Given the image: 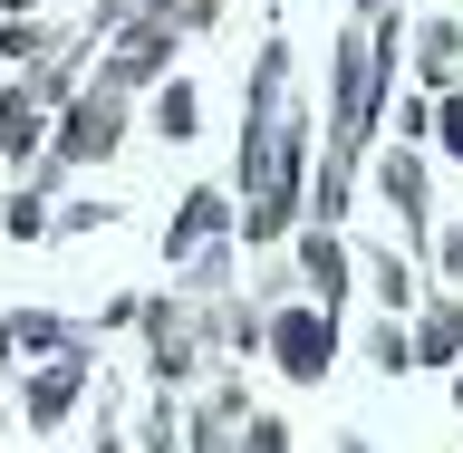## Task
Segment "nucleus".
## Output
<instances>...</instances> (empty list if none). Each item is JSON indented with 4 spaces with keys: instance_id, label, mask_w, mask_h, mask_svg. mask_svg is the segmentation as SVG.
<instances>
[{
    "instance_id": "nucleus-1",
    "label": "nucleus",
    "mask_w": 463,
    "mask_h": 453,
    "mask_svg": "<svg viewBox=\"0 0 463 453\" xmlns=\"http://www.w3.org/2000/svg\"><path fill=\"white\" fill-rule=\"evenodd\" d=\"M280 357H289V376H318L328 367V318H309V309L280 318Z\"/></svg>"
},
{
    "instance_id": "nucleus-2",
    "label": "nucleus",
    "mask_w": 463,
    "mask_h": 453,
    "mask_svg": "<svg viewBox=\"0 0 463 453\" xmlns=\"http://www.w3.org/2000/svg\"><path fill=\"white\" fill-rule=\"evenodd\" d=\"M68 145H78V155H87V145H107V107H78V116H68Z\"/></svg>"
},
{
    "instance_id": "nucleus-3",
    "label": "nucleus",
    "mask_w": 463,
    "mask_h": 453,
    "mask_svg": "<svg viewBox=\"0 0 463 453\" xmlns=\"http://www.w3.org/2000/svg\"><path fill=\"white\" fill-rule=\"evenodd\" d=\"M444 145H454V155H463V97H454V107H444Z\"/></svg>"
}]
</instances>
